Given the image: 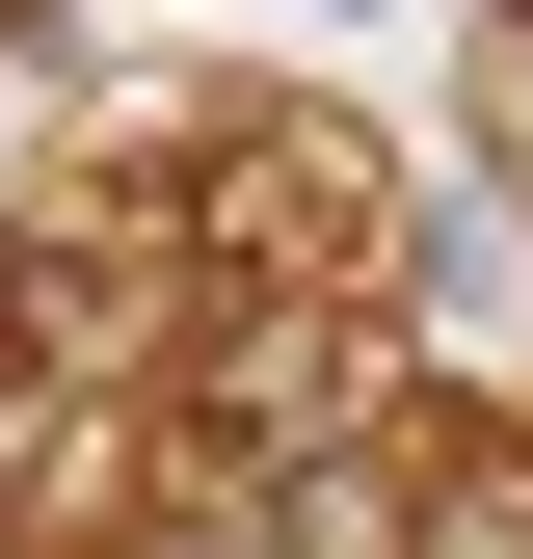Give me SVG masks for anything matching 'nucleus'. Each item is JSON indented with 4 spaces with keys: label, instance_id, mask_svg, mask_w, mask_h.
<instances>
[{
    "label": "nucleus",
    "instance_id": "f03ea898",
    "mask_svg": "<svg viewBox=\"0 0 533 559\" xmlns=\"http://www.w3.org/2000/svg\"><path fill=\"white\" fill-rule=\"evenodd\" d=\"M0 27H54V0H0Z\"/></svg>",
    "mask_w": 533,
    "mask_h": 559
},
{
    "label": "nucleus",
    "instance_id": "f257e3e1",
    "mask_svg": "<svg viewBox=\"0 0 533 559\" xmlns=\"http://www.w3.org/2000/svg\"><path fill=\"white\" fill-rule=\"evenodd\" d=\"M507 107H533V27H507Z\"/></svg>",
    "mask_w": 533,
    "mask_h": 559
}]
</instances>
